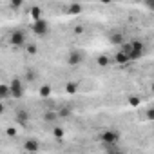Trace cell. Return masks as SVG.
I'll use <instances>...</instances> for the list:
<instances>
[{
  "instance_id": "22",
  "label": "cell",
  "mask_w": 154,
  "mask_h": 154,
  "mask_svg": "<svg viewBox=\"0 0 154 154\" xmlns=\"http://www.w3.org/2000/svg\"><path fill=\"white\" fill-rule=\"evenodd\" d=\"M26 80H27V82H33V80H35V71H31V69L27 71V74H26Z\"/></svg>"
},
{
  "instance_id": "18",
  "label": "cell",
  "mask_w": 154,
  "mask_h": 154,
  "mask_svg": "<svg viewBox=\"0 0 154 154\" xmlns=\"http://www.w3.org/2000/svg\"><path fill=\"white\" fill-rule=\"evenodd\" d=\"M26 51H27L29 54H36V53H38V45H36V44H27V45H26Z\"/></svg>"
},
{
  "instance_id": "27",
  "label": "cell",
  "mask_w": 154,
  "mask_h": 154,
  "mask_svg": "<svg viewBox=\"0 0 154 154\" xmlns=\"http://www.w3.org/2000/svg\"><path fill=\"white\" fill-rule=\"evenodd\" d=\"M109 154H123V152H120V150H111Z\"/></svg>"
},
{
  "instance_id": "6",
  "label": "cell",
  "mask_w": 154,
  "mask_h": 154,
  "mask_svg": "<svg viewBox=\"0 0 154 154\" xmlns=\"http://www.w3.org/2000/svg\"><path fill=\"white\" fill-rule=\"evenodd\" d=\"M109 40H111L112 45H123V44H125V36H123L122 31H112V33L109 35Z\"/></svg>"
},
{
  "instance_id": "20",
  "label": "cell",
  "mask_w": 154,
  "mask_h": 154,
  "mask_svg": "<svg viewBox=\"0 0 154 154\" xmlns=\"http://www.w3.org/2000/svg\"><path fill=\"white\" fill-rule=\"evenodd\" d=\"M22 6H24V2H22V0H13V2L9 4V8H11V9H20Z\"/></svg>"
},
{
  "instance_id": "23",
  "label": "cell",
  "mask_w": 154,
  "mask_h": 154,
  "mask_svg": "<svg viewBox=\"0 0 154 154\" xmlns=\"http://www.w3.org/2000/svg\"><path fill=\"white\" fill-rule=\"evenodd\" d=\"M6 134H8V136H11V138H13V136H17V129H15V127H9V129H8V131H6Z\"/></svg>"
},
{
  "instance_id": "25",
  "label": "cell",
  "mask_w": 154,
  "mask_h": 154,
  "mask_svg": "<svg viewBox=\"0 0 154 154\" xmlns=\"http://www.w3.org/2000/svg\"><path fill=\"white\" fill-rule=\"evenodd\" d=\"M152 114H154V112H152V109H149V111H147V118H152Z\"/></svg>"
},
{
  "instance_id": "24",
  "label": "cell",
  "mask_w": 154,
  "mask_h": 154,
  "mask_svg": "<svg viewBox=\"0 0 154 154\" xmlns=\"http://www.w3.org/2000/svg\"><path fill=\"white\" fill-rule=\"evenodd\" d=\"M74 33H76V35H80V33H84V27H82V26H76Z\"/></svg>"
},
{
  "instance_id": "7",
  "label": "cell",
  "mask_w": 154,
  "mask_h": 154,
  "mask_svg": "<svg viewBox=\"0 0 154 154\" xmlns=\"http://www.w3.org/2000/svg\"><path fill=\"white\" fill-rule=\"evenodd\" d=\"M82 11H84V6L82 4H76V2H71L65 8V13L67 15H82Z\"/></svg>"
},
{
  "instance_id": "5",
  "label": "cell",
  "mask_w": 154,
  "mask_h": 154,
  "mask_svg": "<svg viewBox=\"0 0 154 154\" xmlns=\"http://www.w3.org/2000/svg\"><path fill=\"white\" fill-rule=\"evenodd\" d=\"M84 62V53L78 51V49H74L67 54V65H78Z\"/></svg>"
},
{
  "instance_id": "2",
  "label": "cell",
  "mask_w": 154,
  "mask_h": 154,
  "mask_svg": "<svg viewBox=\"0 0 154 154\" xmlns=\"http://www.w3.org/2000/svg\"><path fill=\"white\" fill-rule=\"evenodd\" d=\"M8 87H9V96H11V98H17V100H20V98L24 96V93H26L24 82H22L20 78H13V80L8 84Z\"/></svg>"
},
{
  "instance_id": "9",
  "label": "cell",
  "mask_w": 154,
  "mask_h": 154,
  "mask_svg": "<svg viewBox=\"0 0 154 154\" xmlns=\"http://www.w3.org/2000/svg\"><path fill=\"white\" fill-rule=\"evenodd\" d=\"M38 94H40V98H45V100H47V98L53 96V87L45 84V85H42V87L38 89Z\"/></svg>"
},
{
  "instance_id": "19",
  "label": "cell",
  "mask_w": 154,
  "mask_h": 154,
  "mask_svg": "<svg viewBox=\"0 0 154 154\" xmlns=\"http://www.w3.org/2000/svg\"><path fill=\"white\" fill-rule=\"evenodd\" d=\"M140 102H141V98H140V96H129V103H131L132 107L140 105Z\"/></svg>"
},
{
  "instance_id": "26",
  "label": "cell",
  "mask_w": 154,
  "mask_h": 154,
  "mask_svg": "<svg viewBox=\"0 0 154 154\" xmlns=\"http://www.w3.org/2000/svg\"><path fill=\"white\" fill-rule=\"evenodd\" d=\"M2 112H4V103L0 102V114H2Z\"/></svg>"
},
{
  "instance_id": "21",
  "label": "cell",
  "mask_w": 154,
  "mask_h": 154,
  "mask_svg": "<svg viewBox=\"0 0 154 154\" xmlns=\"http://www.w3.org/2000/svg\"><path fill=\"white\" fill-rule=\"evenodd\" d=\"M53 134H54V138H63V129L62 127H54L53 129Z\"/></svg>"
},
{
  "instance_id": "16",
  "label": "cell",
  "mask_w": 154,
  "mask_h": 154,
  "mask_svg": "<svg viewBox=\"0 0 154 154\" xmlns=\"http://www.w3.org/2000/svg\"><path fill=\"white\" fill-rule=\"evenodd\" d=\"M71 114H72V111H71V109H67V107H62V109L56 112V116H58V118H69Z\"/></svg>"
},
{
  "instance_id": "15",
  "label": "cell",
  "mask_w": 154,
  "mask_h": 154,
  "mask_svg": "<svg viewBox=\"0 0 154 154\" xmlns=\"http://www.w3.org/2000/svg\"><path fill=\"white\" fill-rule=\"evenodd\" d=\"M31 17H33L35 22L40 20V18H42V9H40L38 6H33V8H31Z\"/></svg>"
},
{
  "instance_id": "14",
  "label": "cell",
  "mask_w": 154,
  "mask_h": 154,
  "mask_svg": "<svg viewBox=\"0 0 154 154\" xmlns=\"http://www.w3.org/2000/svg\"><path fill=\"white\" fill-rule=\"evenodd\" d=\"M76 91H78V84H76V82H67V84H65V93L74 94Z\"/></svg>"
},
{
  "instance_id": "11",
  "label": "cell",
  "mask_w": 154,
  "mask_h": 154,
  "mask_svg": "<svg viewBox=\"0 0 154 154\" xmlns=\"http://www.w3.org/2000/svg\"><path fill=\"white\" fill-rule=\"evenodd\" d=\"M8 98H11V96H9V87H8V84H0V102H4V100H8Z\"/></svg>"
},
{
  "instance_id": "13",
  "label": "cell",
  "mask_w": 154,
  "mask_h": 154,
  "mask_svg": "<svg viewBox=\"0 0 154 154\" xmlns=\"http://www.w3.org/2000/svg\"><path fill=\"white\" fill-rule=\"evenodd\" d=\"M96 63H98L100 67H107V65L111 63V58H109L107 54H100V56L96 58Z\"/></svg>"
},
{
  "instance_id": "1",
  "label": "cell",
  "mask_w": 154,
  "mask_h": 154,
  "mask_svg": "<svg viewBox=\"0 0 154 154\" xmlns=\"http://www.w3.org/2000/svg\"><path fill=\"white\" fill-rule=\"evenodd\" d=\"M9 45H13V47H17V49L26 47V45H27V36H26V33H24L22 29L11 31V35H9Z\"/></svg>"
},
{
  "instance_id": "4",
  "label": "cell",
  "mask_w": 154,
  "mask_h": 154,
  "mask_svg": "<svg viewBox=\"0 0 154 154\" xmlns=\"http://www.w3.org/2000/svg\"><path fill=\"white\" fill-rule=\"evenodd\" d=\"M33 33H35V35H38V36L47 35V33H49V24H47V20L40 18V20L33 22Z\"/></svg>"
},
{
  "instance_id": "17",
  "label": "cell",
  "mask_w": 154,
  "mask_h": 154,
  "mask_svg": "<svg viewBox=\"0 0 154 154\" xmlns=\"http://www.w3.org/2000/svg\"><path fill=\"white\" fill-rule=\"evenodd\" d=\"M58 116H56V111H47L45 114H44V120L45 122H54Z\"/></svg>"
},
{
  "instance_id": "8",
  "label": "cell",
  "mask_w": 154,
  "mask_h": 154,
  "mask_svg": "<svg viewBox=\"0 0 154 154\" xmlns=\"http://www.w3.org/2000/svg\"><path fill=\"white\" fill-rule=\"evenodd\" d=\"M24 150H27V152H38L40 150V143L36 140H26L24 141Z\"/></svg>"
},
{
  "instance_id": "12",
  "label": "cell",
  "mask_w": 154,
  "mask_h": 154,
  "mask_svg": "<svg viewBox=\"0 0 154 154\" xmlns=\"http://www.w3.org/2000/svg\"><path fill=\"white\" fill-rule=\"evenodd\" d=\"M17 120H18V123L26 125V123L29 122V112H27V111H18V112H17Z\"/></svg>"
},
{
  "instance_id": "10",
  "label": "cell",
  "mask_w": 154,
  "mask_h": 154,
  "mask_svg": "<svg viewBox=\"0 0 154 154\" xmlns=\"http://www.w3.org/2000/svg\"><path fill=\"white\" fill-rule=\"evenodd\" d=\"M114 62H116V63H120V65H125V63H129L131 60H129V56H127L125 53L118 51V53L114 54Z\"/></svg>"
},
{
  "instance_id": "3",
  "label": "cell",
  "mask_w": 154,
  "mask_h": 154,
  "mask_svg": "<svg viewBox=\"0 0 154 154\" xmlns=\"http://www.w3.org/2000/svg\"><path fill=\"white\" fill-rule=\"evenodd\" d=\"M100 141H102L103 145H107V147L116 145V143L120 141V132L114 131V129H105V131H102V134H100Z\"/></svg>"
}]
</instances>
